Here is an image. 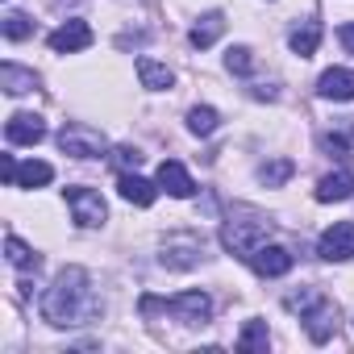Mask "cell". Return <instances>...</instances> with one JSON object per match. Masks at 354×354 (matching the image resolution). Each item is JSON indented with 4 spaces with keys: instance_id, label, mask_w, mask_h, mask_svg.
Segmentation results:
<instances>
[{
    "instance_id": "1",
    "label": "cell",
    "mask_w": 354,
    "mask_h": 354,
    "mask_svg": "<svg viewBox=\"0 0 354 354\" xmlns=\"http://www.w3.org/2000/svg\"><path fill=\"white\" fill-rule=\"evenodd\" d=\"M42 317L59 329L96 321L100 317V296L92 288V275L84 267H63L55 275V283L46 288V296H42Z\"/></svg>"
},
{
    "instance_id": "2",
    "label": "cell",
    "mask_w": 354,
    "mask_h": 354,
    "mask_svg": "<svg viewBox=\"0 0 354 354\" xmlns=\"http://www.w3.org/2000/svg\"><path fill=\"white\" fill-rule=\"evenodd\" d=\"M267 234H271V221H263V217H246V221H234L230 217L225 230H221V246L230 254H238V259H250L254 246L267 242Z\"/></svg>"
},
{
    "instance_id": "3",
    "label": "cell",
    "mask_w": 354,
    "mask_h": 354,
    "mask_svg": "<svg viewBox=\"0 0 354 354\" xmlns=\"http://www.w3.org/2000/svg\"><path fill=\"white\" fill-rule=\"evenodd\" d=\"M59 150L71 154V158H100V154L109 150V142H104V133H100L96 125L71 121V125H63V133H59Z\"/></svg>"
},
{
    "instance_id": "4",
    "label": "cell",
    "mask_w": 354,
    "mask_h": 354,
    "mask_svg": "<svg viewBox=\"0 0 354 354\" xmlns=\"http://www.w3.org/2000/svg\"><path fill=\"white\" fill-rule=\"evenodd\" d=\"M201 259H205L201 234H167V242H162V267L188 271V267H201Z\"/></svg>"
},
{
    "instance_id": "5",
    "label": "cell",
    "mask_w": 354,
    "mask_h": 354,
    "mask_svg": "<svg viewBox=\"0 0 354 354\" xmlns=\"http://www.w3.org/2000/svg\"><path fill=\"white\" fill-rule=\"evenodd\" d=\"M67 205H71L75 225H84V230H96V225H104V217H109L100 192H92V188H67Z\"/></svg>"
},
{
    "instance_id": "6",
    "label": "cell",
    "mask_w": 354,
    "mask_h": 354,
    "mask_svg": "<svg viewBox=\"0 0 354 354\" xmlns=\"http://www.w3.org/2000/svg\"><path fill=\"white\" fill-rule=\"evenodd\" d=\"M317 254H321L325 263H346V259H354V221L329 225V230L321 234V242H317Z\"/></svg>"
},
{
    "instance_id": "7",
    "label": "cell",
    "mask_w": 354,
    "mask_h": 354,
    "mask_svg": "<svg viewBox=\"0 0 354 354\" xmlns=\"http://www.w3.org/2000/svg\"><path fill=\"white\" fill-rule=\"evenodd\" d=\"M167 313H175L184 325H205L209 317H213V300L205 296V292H180L175 300H158Z\"/></svg>"
},
{
    "instance_id": "8",
    "label": "cell",
    "mask_w": 354,
    "mask_h": 354,
    "mask_svg": "<svg viewBox=\"0 0 354 354\" xmlns=\"http://www.w3.org/2000/svg\"><path fill=\"white\" fill-rule=\"evenodd\" d=\"M246 263H250L263 279H279V275H288V271H292V263H296V259H292V250H288V246H267V242H263V246H254V254H250Z\"/></svg>"
},
{
    "instance_id": "9",
    "label": "cell",
    "mask_w": 354,
    "mask_h": 354,
    "mask_svg": "<svg viewBox=\"0 0 354 354\" xmlns=\"http://www.w3.org/2000/svg\"><path fill=\"white\" fill-rule=\"evenodd\" d=\"M84 46H92V26L80 21V17L63 21V26L50 34V50H55V55H75V50H84Z\"/></svg>"
},
{
    "instance_id": "10",
    "label": "cell",
    "mask_w": 354,
    "mask_h": 354,
    "mask_svg": "<svg viewBox=\"0 0 354 354\" xmlns=\"http://www.w3.org/2000/svg\"><path fill=\"white\" fill-rule=\"evenodd\" d=\"M300 321H304L308 337H313V342L321 346V342H329V337H333V329H337V304H333V300L325 296V300H321V304H313V308H308V313H304Z\"/></svg>"
},
{
    "instance_id": "11",
    "label": "cell",
    "mask_w": 354,
    "mask_h": 354,
    "mask_svg": "<svg viewBox=\"0 0 354 354\" xmlns=\"http://www.w3.org/2000/svg\"><path fill=\"white\" fill-rule=\"evenodd\" d=\"M5 138H9L13 146H34V142L46 138V125H42L38 113H13L9 125H5Z\"/></svg>"
},
{
    "instance_id": "12",
    "label": "cell",
    "mask_w": 354,
    "mask_h": 354,
    "mask_svg": "<svg viewBox=\"0 0 354 354\" xmlns=\"http://www.w3.org/2000/svg\"><path fill=\"white\" fill-rule=\"evenodd\" d=\"M158 188L171 192V196H180V201H188V196L196 192L192 175L184 171V162H175V158H162V162H158Z\"/></svg>"
},
{
    "instance_id": "13",
    "label": "cell",
    "mask_w": 354,
    "mask_h": 354,
    "mask_svg": "<svg viewBox=\"0 0 354 354\" xmlns=\"http://www.w3.org/2000/svg\"><path fill=\"white\" fill-rule=\"evenodd\" d=\"M117 192H121V201H129V205H138V209H150L158 188H154L150 180H142L138 171H121V175H117Z\"/></svg>"
},
{
    "instance_id": "14",
    "label": "cell",
    "mask_w": 354,
    "mask_h": 354,
    "mask_svg": "<svg viewBox=\"0 0 354 354\" xmlns=\"http://www.w3.org/2000/svg\"><path fill=\"white\" fill-rule=\"evenodd\" d=\"M317 92H321L325 100H354V71L329 67V71L317 80Z\"/></svg>"
},
{
    "instance_id": "15",
    "label": "cell",
    "mask_w": 354,
    "mask_h": 354,
    "mask_svg": "<svg viewBox=\"0 0 354 354\" xmlns=\"http://www.w3.org/2000/svg\"><path fill=\"white\" fill-rule=\"evenodd\" d=\"M321 205H333V201H350L354 196V175L350 171H329L325 180L317 184V192H313Z\"/></svg>"
},
{
    "instance_id": "16",
    "label": "cell",
    "mask_w": 354,
    "mask_h": 354,
    "mask_svg": "<svg viewBox=\"0 0 354 354\" xmlns=\"http://www.w3.org/2000/svg\"><path fill=\"white\" fill-rule=\"evenodd\" d=\"M221 34H225V17H221V13H205V17H201V21L192 26L188 42H192L196 50H209V46H213V42H217Z\"/></svg>"
},
{
    "instance_id": "17",
    "label": "cell",
    "mask_w": 354,
    "mask_h": 354,
    "mask_svg": "<svg viewBox=\"0 0 354 354\" xmlns=\"http://www.w3.org/2000/svg\"><path fill=\"white\" fill-rule=\"evenodd\" d=\"M38 80H34V71H26V67H17V63H5L0 67V88H5L9 96H21V92H30Z\"/></svg>"
},
{
    "instance_id": "18",
    "label": "cell",
    "mask_w": 354,
    "mask_h": 354,
    "mask_svg": "<svg viewBox=\"0 0 354 354\" xmlns=\"http://www.w3.org/2000/svg\"><path fill=\"white\" fill-rule=\"evenodd\" d=\"M50 180H55L50 162H38V158H30V162H21V167H17V188H46Z\"/></svg>"
},
{
    "instance_id": "19",
    "label": "cell",
    "mask_w": 354,
    "mask_h": 354,
    "mask_svg": "<svg viewBox=\"0 0 354 354\" xmlns=\"http://www.w3.org/2000/svg\"><path fill=\"white\" fill-rule=\"evenodd\" d=\"M317 42H321V26H317V21H304V26H300V30H292V38H288L292 55H300V59L317 55Z\"/></svg>"
},
{
    "instance_id": "20",
    "label": "cell",
    "mask_w": 354,
    "mask_h": 354,
    "mask_svg": "<svg viewBox=\"0 0 354 354\" xmlns=\"http://www.w3.org/2000/svg\"><path fill=\"white\" fill-rule=\"evenodd\" d=\"M138 75H142V84H146L150 92H167V88L175 84V75H171L162 63H154V59H138Z\"/></svg>"
},
{
    "instance_id": "21",
    "label": "cell",
    "mask_w": 354,
    "mask_h": 354,
    "mask_svg": "<svg viewBox=\"0 0 354 354\" xmlns=\"http://www.w3.org/2000/svg\"><path fill=\"white\" fill-rule=\"evenodd\" d=\"M5 254H9V263H13L17 271H38V263H42V259H38V254L17 238V234H9V238H5Z\"/></svg>"
},
{
    "instance_id": "22",
    "label": "cell",
    "mask_w": 354,
    "mask_h": 354,
    "mask_svg": "<svg viewBox=\"0 0 354 354\" xmlns=\"http://www.w3.org/2000/svg\"><path fill=\"white\" fill-rule=\"evenodd\" d=\"M217 125H221V117H217V109H209V104H196V109L188 113V129H192L196 138L217 133Z\"/></svg>"
},
{
    "instance_id": "23",
    "label": "cell",
    "mask_w": 354,
    "mask_h": 354,
    "mask_svg": "<svg viewBox=\"0 0 354 354\" xmlns=\"http://www.w3.org/2000/svg\"><path fill=\"white\" fill-rule=\"evenodd\" d=\"M292 171H296L292 158H275V162H263V167H259V180H263L267 188H279V184L292 180Z\"/></svg>"
},
{
    "instance_id": "24",
    "label": "cell",
    "mask_w": 354,
    "mask_h": 354,
    "mask_svg": "<svg viewBox=\"0 0 354 354\" xmlns=\"http://www.w3.org/2000/svg\"><path fill=\"white\" fill-rule=\"evenodd\" d=\"M321 300H325V292H321V288H296V292H288V296H283V308L304 317V313H308L313 304H321Z\"/></svg>"
},
{
    "instance_id": "25",
    "label": "cell",
    "mask_w": 354,
    "mask_h": 354,
    "mask_svg": "<svg viewBox=\"0 0 354 354\" xmlns=\"http://www.w3.org/2000/svg\"><path fill=\"white\" fill-rule=\"evenodd\" d=\"M271 333H267V321H246L242 337H238V350H267Z\"/></svg>"
},
{
    "instance_id": "26",
    "label": "cell",
    "mask_w": 354,
    "mask_h": 354,
    "mask_svg": "<svg viewBox=\"0 0 354 354\" xmlns=\"http://www.w3.org/2000/svg\"><path fill=\"white\" fill-rule=\"evenodd\" d=\"M0 30H5L9 42H26V38L34 34V21H30L26 13H5V26H0Z\"/></svg>"
},
{
    "instance_id": "27",
    "label": "cell",
    "mask_w": 354,
    "mask_h": 354,
    "mask_svg": "<svg viewBox=\"0 0 354 354\" xmlns=\"http://www.w3.org/2000/svg\"><path fill=\"white\" fill-rule=\"evenodd\" d=\"M225 67H230L234 75H250V71H254V55H250L246 46H234V50L225 55Z\"/></svg>"
},
{
    "instance_id": "28",
    "label": "cell",
    "mask_w": 354,
    "mask_h": 354,
    "mask_svg": "<svg viewBox=\"0 0 354 354\" xmlns=\"http://www.w3.org/2000/svg\"><path fill=\"white\" fill-rule=\"evenodd\" d=\"M138 162H142V154H138L133 146H117V150H113V167H117V171H138Z\"/></svg>"
},
{
    "instance_id": "29",
    "label": "cell",
    "mask_w": 354,
    "mask_h": 354,
    "mask_svg": "<svg viewBox=\"0 0 354 354\" xmlns=\"http://www.w3.org/2000/svg\"><path fill=\"white\" fill-rule=\"evenodd\" d=\"M321 150L333 154V158H350V146H346L342 133H321Z\"/></svg>"
},
{
    "instance_id": "30",
    "label": "cell",
    "mask_w": 354,
    "mask_h": 354,
    "mask_svg": "<svg viewBox=\"0 0 354 354\" xmlns=\"http://www.w3.org/2000/svg\"><path fill=\"white\" fill-rule=\"evenodd\" d=\"M0 180L17 188V162H13V154H0Z\"/></svg>"
},
{
    "instance_id": "31",
    "label": "cell",
    "mask_w": 354,
    "mask_h": 354,
    "mask_svg": "<svg viewBox=\"0 0 354 354\" xmlns=\"http://www.w3.org/2000/svg\"><path fill=\"white\" fill-rule=\"evenodd\" d=\"M337 38H342V46L354 55V21H350V26H342V30H337Z\"/></svg>"
}]
</instances>
